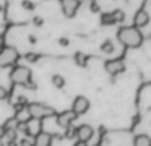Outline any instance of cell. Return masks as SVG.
Here are the masks:
<instances>
[{"label":"cell","mask_w":151,"mask_h":146,"mask_svg":"<svg viewBox=\"0 0 151 146\" xmlns=\"http://www.w3.org/2000/svg\"><path fill=\"white\" fill-rule=\"evenodd\" d=\"M25 59L28 61H31V63H35L36 60H39V55H36V53H28V55H25Z\"/></svg>","instance_id":"d6986e66"},{"label":"cell","mask_w":151,"mask_h":146,"mask_svg":"<svg viewBox=\"0 0 151 146\" xmlns=\"http://www.w3.org/2000/svg\"><path fill=\"white\" fill-rule=\"evenodd\" d=\"M19 60V52L13 47H4L0 49V68H7Z\"/></svg>","instance_id":"277c9868"},{"label":"cell","mask_w":151,"mask_h":146,"mask_svg":"<svg viewBox=\"0 0 151 146\" xmlns=\"http://www.w3.org/2000/svg\"><path fill=\"white\" fill-rule=\"evenodd\" d=\"M105 69L109 74L115 76L125 71V63L121 59H113V60H109L105 63Z\"/></svg>","instance_id":"ba28073f"},{"label":"cell","mask_w":151,"mask_h":146,"mask_svg":"<svg viewBox=\"0 0 151 146\" xmlns=\"http://www.w3.org/2000/svg\"><path fill=\"white\" fill-rule=\"evenodd\" d=\"M23 7L25 9H33V3H31L29 0H24L23 1Z\"/></svg>","instance_id":"44dd1931"},{"label":"cell","mask_w":151,"mask_h":146,"mask_svg":"<svg viewBox=\"0 0 151 146\" xmlns=\"http://www.w3.org/2000/svg\"><path fill=\"white\" fill-rule=\"evenodd\" d=\"M89 108H90V102H89V100L83 96L76 97V100L73 101V105H72V110H73L77 116L85 114V113L89 110Z\"/></svg>","instance_id":"8992f818"},{"label":"cell","mask_w":151,"mask_h":146,"mask_svg":"<svg viewBox=\"0 0 151 146\" xmlns=\"http://www.w3.org/2000/svg\"><path fill=\"white\" fill-rule=\"evenodd\" d=\"M53 141V136L47 132H40L33 137V146H50Z\"/></svg>","instance_id":"30bf717a"},{"label":"cell","mask_w":151,"mask_h":146,"mask_svg":"<svg viewBox=\"0 0 151 146\" xmlns=\"http://www.w3.org/2000/svg\"><path fill=\"white\" fill-rule=\"evenodd\" d=\"M80 0H61V8L66 17H73L80 8Z\"/></svg>","instance_id":"52a82bcc"},{"label":"cell","mask_w":151,"mask_h":146,"mask_svg":"<svg viewBox=\"0 0 151 146\" xmlns=\"http://www.w3.org/2000/svg\"><path fill=\"white\" fill-rule=\"evenodd\" d=\"M76 136H77V128L76 126H68V128H65V138L68 139H73L76 138Z\"/></svg>","instance_id":"ac0fdd59"},{"label":"cell","mask_w":151,"mask_h":146,"mask_svg":"<svg viewBox=\"0 0 151 146\" xmlns=\"http://www.w3.org/2000/svg\"><path fill=\"white\" fill-rule=\"evenodd\" d=\"M149 23H150V15L145 9H139L134 16V27L142 28V27H146Z\"/></svg>","instance_id":"8fae6325"},{"label":"cell","mask_w":151,"mask_h":146,"mask_svg":"<svg viewBox=\"0 0 151 146\" xmlns=\"http://www.w3.org/2000/svg\"><path fill=\"white\" fill-rule=\"evenodd\" d=\"M4 48V37L0 36V49H3Z\"/></svg>","instance_id":"cb8c5ba5"},{"label":"cell","mask_w":151,"mask_h":146,"mask_svg":"<svg viewBox=\"0 0 151 146\" xmlns=\"http://www.w3.org/2000/svg\"><path fill=\"white\" fill-rule=\"evenodd\" d=\"M3 136H4V126L0 125V138H3Z\"/></svg>","instance_id":"d4e9b609"},{"label":"cell","mask_w":151,"mask_h":146,"mask_svg":"<svg viewBox=\"0 0 151 146\" xmlns=\"http://www.w3.org/2000/svg\"><path fill=\"white\" fill-rule=\"evenodd\" d=\"M121 44L129 48H138L143 43V35L137 27H122L117 33Z\"/></svg>","instance_id":"6da1fadb"},{"label":"cell","mask_w":151,"mask_h":146,"mask_svg":"<svg viewBox=\"0 0 151 146\" xmlns=\"http://www.w3.org/2000/svg\"><path fill=\"white\" fill-rule=\"evenodd\" d=\"M101 51L105 53H113L114 52V44L111 40H106L104 44L101 45Z\"/></svg>","instance_id":"2e32d148"},{"label":"cell","mask_w":151,"mask_h":146,"mask_svg":"<svg viewBox=\"0 0 151 146\" xmlns=\"http://www.w3.org/2000/svg\"><path fill=\"white\" fill-rule=\"evenodd\" d=\"M27 112L31 118H36V120H44V118L52 117L56 114V112L53 110V108L48 106L41 102H31L27 106Z\"/></svg>","instance_id":"7a4b0ae2"},{"label":"cell","mask_w":151,"mask_h":146,"mask_svg":"<svg viewBox=\"0 0 151 146\" xmlns=\"http://www.w3.org/2000/svg\"><path fill=\"white\" fill-rule=\"evenodd\" d=\"M78 116L76 114L73 110H64V112H61L60 114L56 116V121H57L58 126H61V128H68V126H70L76 120H77Z\"/></svg>","instance_id":"5b68a950"},{"label":"cell","mask_w":151,"mask_h":146,"mask_svg":"<svg viewBox=\"0 0 151 146\" xmlns=\"http://www.w3.org/2000/svg\"><path fill=\"white\" fill-rule=\"evenodd\" d=\"M101 24H104V25H111V24H115L114 19H113V16H111V12L102 13L101 15Z\"/></svg>","instance_id":"5bb4252c"},{"label":"cell","mask_w":151,"mask_h":146,"mask_svg":"<svg viewBox=\"0 0 151 146\" xmlns=\"http://www.w3.org/2000/svg\"><path fill=\"white\" fill-rule=\"evenodd\" d=\"M93 134H94V129L90 125H88V124H83V125L77 126V136H76V138L80 139V141L88 142L93 137Z\"/></svg>","instance_id":"9c48e42d"},{"label":"cell","mask_w":151,"mask_h":146,"mask_svg":"<svg viewBox=\"0 0 151 146\" xmlns=\"http://www.w3.org/2000/svg\"><path fill=\"white\" fill-rule=\"evenodd\" d=\"M20 146H33V142H31V141H29V139L24 138V139H21Z\"/></svg>","instance_id":"7402d4cb"},{"label":"cell","mask_w":151,"mask_h":146,"mask_svg":"<svg viewBox=\"0 0 151 146\" xmlns=\"http://www.w3.org/2000/svg\"><path fill=\"white\" fill-rule=\"evenodd\" d=\"M73 146H88V142H85V141H80V139H77V142H76Z\"/></svg>","instance_id":"603a6c76"},{"label":"cell","mask_w":151,"mask_h":146,"mask_svg":"<svg viewBox=\"0 0 151 146\" xmlns=\"http://www.w3.org/2000/svg\"><path fill=\"white\" fill-rule=\"evenodd\" d=\"M0 146H5L4 141H3V138H0Z\"/></svg>","instance_id":"484cf974"},{"label":"cell","mask_w":151,"mask_h":146,"mask_svg":"<svg viewBox=\"0 0 151 146\" xmlns=\"http://www.w3.org/2000/svg\"><path fill=\"white\" fill-rule=\"evenodd\" d=\"M134 146H151V137H149L147 134H138L134 137L133 141Z\"/></svg>","instance_id":"4fadbf2b"},{"label":"cell","mask_w":151,"mask_h":146,"mask_svg":"<svg viewBox=\"0 0 151 146\" xmlns=\"http://www.w3.org/2000/svg\"><path fill=\"white\" fill-rule=\"evenodd\" d=\"M111 16L114 19V23H121V21L125 20V12L121 9H114L111 12Z\"/></svg>","instance_id":"e0dca14e"},{"label":"cell","mask_w":151,"mask_h":146,"mask_svg":"<svg viewBox=\"0 0 151 146\" xmlns=\"http://www.w3.org/2000/svg\"><path fill=\"white\" fill-rule=\"evenodd\" d=\"M9 78L13 84L27 86L32 81V72H31V69L27 68V66L17 65L12 69V72H11V74H9Z\"/></svg>","instance_id":"3957f363"},{"label":"cell","mask_w":151,"mask_h":146,"mask_svg":"<svg viewBox=\"0 0 151 146\" xmlns=\"http://www.w3.org/2000/svg\"><path fill=\"white\" fill-rule=\"evenodd\" d=\"M7 97H8V90L4 88V86L0 85V101H1V100H5Z\"/></svg>","instance_id":"ffe728a7"},{"label":"cell","mask_w":151,"mask_h":146,"mask_svg":"<svg viewBox=\"0 0 151 146\" xmlns=\"http://www.w3.org/2000/svg\"><path fill=\"white\" fill-rule=\"evenodd\" d=\"M40 132H41V120H36V118L27 120V136L35 137Z\"/></svg>","instance_id":"7c38bea8"},{"label":"cell","mask_w":151,"mask_h":146,"mask_svg":"<svg viewBox=\"0 0 151 146\" xmlns=\"http://www.w3.org/2000/svg\"><path fill=\"white\" fill-rule=\"evenodd\" d=\"M52 82H53V85L56 86V88H58V89H61V88H64V85H65V80H64V77L63 76H60V74H55L52 77Z\"/></svg>","instance_id":"9a60e30c"}]
</instances>
